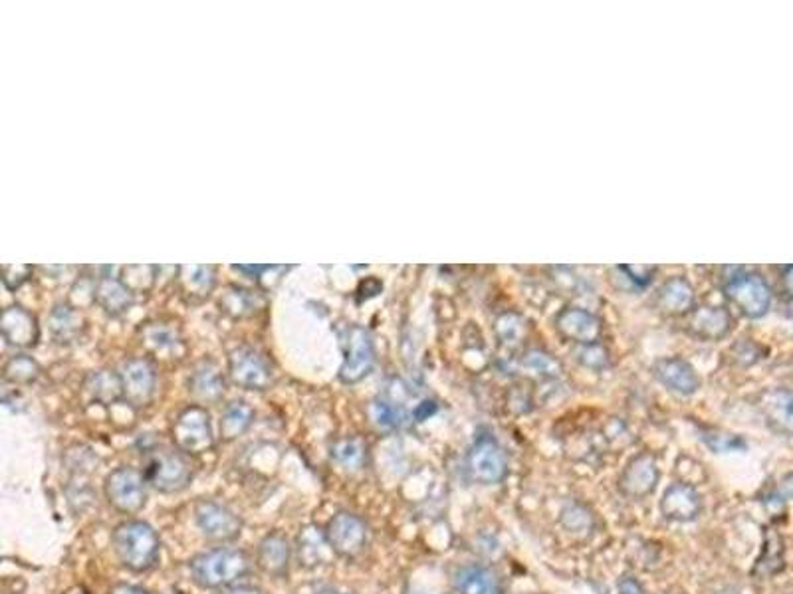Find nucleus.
Wrapping results in <instances>:
<instances>
[{
    "mask_svg": "<svg viewBox=\"0 0 793 594\" xmlns=\"http://www.w3.org/2000/svg\"><path fill=\"white\" fill-rule=\"evenodd\" d=\"M110 594H151L149 591H145L143 587H137V585H127V583H117L114 585L112 589H110Z\"/></svg>",
    "mask_w": 793,
    "mask_h": 594,
    "instance_id": "44",
    "label": "nucleus"
},
{
    "mask_svg": "<svg viewBox=\"0 0 793 594\" xmlns=\"http://www.w3.org/2000/svg\"><path fill=\"white\" fill-rule=\"evenodd\" d=\"M369 414H371L373 424H375L379 430H385V432H395V430H399V428L405 424V420H407V410H405V406H403L401 402L389 398V396H379V398H375V400L371 402Z\"/></svg>",
    "mask_w": 793,
    "mask_h": 594,
    "instance_id": "28",
    "label": "nucleus"
},
{
    "mask_svg": "<svg viewBox=\"0 0 793 594\" xmlns=\"http://www.w3.org/2000/svg\"><path fill=\"white\" fill-rule=\"evenodd\" d=\"M223 594H264V591L254 585H236V587H230L227 591H223Z\"/></svg>",
    "mask_w": 793,
    "mask_h": 594,
    "instance_id": "46",
    "label": "nucleus"
},
{
    "mask_svg": "<svg viewBox=\"0 0 793 594\" xmlns=\"http://www.w3.org/2000/svg\"><path fill=\"white\" fill-rule=\"evenodd\" d=\"M661 513L673 523H692L702 513V497L696 486L677 482L665 490L661 497Z\"/></svg>",
    "mask_w": 793,
    "mask_h": 594,
    "instance_id": "16",
    "label": "nucleus"
},
{
    "mask_svg": "<svg viewBox=\"0 0 793 594\" xmlns=\"http://www.w3.org/2000/svg\"><path fill=\"white\" fill-rule=\"evenodd\" d=\"M407 594H429V593H423V591H407Z\"/></svg>",
    "mask_w": 793,
    "mask_h": 594,
    "instance_id": "50",
    "label": "nucleus"
},
{
    "mask_svg": "<svg viewBox=\"0 0 793 594\" xmlns=\"http://www.w3.org/2000/svg\"><path fill=\"white\" fill-rule=\"evenodd\" d=\"M96 299L108 313H114V315L125 311L133 303L131 292L115 280H104L96 290Z\"/></svg>",
    "mask_w": 793,
    "mask_h": 594,
    "instance_id": "33",
    "label": "nucleus"
},
{
    "mask_svg": "<svg viewBox=\"0 0 793 594\" xmlns=\"http://www.w3.org/2000/svg\"><path fill=\"white\" fill-rule=\"evenodd\" d=\"M292 557H294V547L290 539L280 531H272L264 535L262 541L258 543L254 563L264 575L272 579H286L290 573Z\"/></svg>",
    "mask_w": 793,
    "mask_h": 594,
    "instance_id": "14",
    "label": "nucleus"
},
{
    "mask_svg": "<svg viewBox=\"0 0 793 594\" xmlns=\"http://www.w3.org/2000/svg\"><path fill=\"white\" fill-rule=\"evenodd\" d=\"M232 383L246 391H266L272 385V369L268 361L250 347H240L230 355Z\"/></svg>",
    "mask_w": 793,
    "mask_h": 594,
    "instance_id": "12",
    "label": "nucleus"
},
{
    "mask_svg": "<svg viewBox=\"0 0 793 594\" xmlns=\"http://www.w3.org/2000/svg\"><path fill=\"white\" fill-rule=\"evenodd\" d=\"M334 555L345 561H355L369 545L371 529L367 521L353 511H338L324 527Z\"/></svg>",
    "mask_w": 793,
    "mask_h": 594,
    "instance_id": "5",
    "label": "nucleus"
},
{
    "mask_svg": "<svg viewBox=\"0 0 793 594\" xmlns=\"http://www.w3.org/2000/svg\"><path fill=\"white\" fill-rule=\"evenodd\" d=\"M104 495L117 513H139L147 503V482L143 472L131 466L115 468L104 482Z\"/></svg>",
    "mask_w": 793,
    "mask_h": 594,
    "instance_id": "7",
    "label": "nucleus"
},
{
    "mask_svg": "<svg viewBox=\"0 0 793 594\" xmlns=\"http://www.w3.org/2000/svg\"><path fill=\"white\" fill-rule=\"evenodd\" d=\"M702 440L706 442V446L710 448V450H714L716 454L720 452V454H724V452H732V450H736L738 446L742 448L744 444H742V440L738 438V436H732V434H724L722 430H710V432H704L702 434Z\"/></svg>",
    "mask_w": 793,
    "mask_h": 594,
    "instance_id": "37",
    "label": "nucleus"
},
{
    "mask_svg": "<svg viewBox=\"0 0 793 594\" xmlns=\"http://www.w3.org/2000/svg\"><path fill=\"white\" fill-rule=\"evenodd\" d=\"M252 420H254L252 408L244 400H232L221 416V436L228 442L236 440L250 428Z\"/></svg>",
    "mask_w": 793,
    "mask_h": 594,
    "instance_id": "30",
    "label": "nucleus"
},
{
    "mask_svg": "<svg viewBox=\"0 0 793 594\" xmlns=\"http://www.w3.org/2000/svg\"><path fill=\"white\" fill-rule=\"evenodd\" d=\"M314 594H347L341 593L338 589H332V587H324V589H318Z\"/></svg>",
    "mask_w": 793,
    "mask_h": 594,
    "instance_id": "49",
    "label": "nucleus"
},
{
    "mask_svg": "<svg viewBox=\"0 0 793 594\" xmlns=\"http://www.w3.org/2000/svg\"><path fill=\"white\" fill-rule=\"evenodd\" d=\"M183 272H187L189 276H185L187 278V282L191 284V288L193 290H201V292H209L211 288H213V268H209V266H191V268H183Z\"/></svg>",
    "mask_w": 793,
    "mask_h": 594,
    "instance_id": "38",
    "label": "nucleus"
},
{
    "mask_svg": "<svg viewBox=\"0 0 793 594\" xmlns=\"http://www.w3.org/2000/svg\"><path fill=\"white\" fill-rule=\"evenodd\" d=\"M655 379L677 395H694L700 389V377L696 369L680 359V357H665L653 365Z\"/></svg>",
    "mask_w": 793,
    "mask_h": 594,
    "instance_id": "17",
    "label": "nucleus"
},
{
    "mask_svg": "<svg viewBox=\"0 0 793 594\" xmlns=\"http://www.w3.org/2000/svg\"><path fill=\"white\" fill-rule=\"evenodd\" d=\"M78 325L80 317L70 307H58L52 313V331L60 341H68L72 335H76Z\"/></svg>",
    "mask_w": 793,
    "mask_h": 594,
    "instance_id": "34",
    "label": "nucleus"
},
{
    "mask_svg": "<svg viewBox=\"0 0 793 594\" xmlns=\"http://www.w3.org/2000/svg\"><path fill=\"white\" fill-rule=\"evenodd\" d=\"M788 307H790V313L793 315V296L792 299H790V305H788Z\"/></svg>",
    "mask_w": 793,
    "mask_h": 594,
    "instance_id": "51",
    "label": "nucleus"
},
{
    "mask_svg": "<svg viewBox=\"0 0 793 594\" xmlns=\"http://www.w3.org/2000/svg\"><path fill=\"white\" fill-rule=\"evenodd\" d=\"M494 335L500 345L508 349H518L528 335V321L518 311H504L494 321Z\"/></svg>",
    "mask_w": 793,
    "mask_h": 594,
    "instance_id": "27",
    "label": "nucleus"
},
{
    "mask_svg": "<svg viewBox=\"0 0 793 594\" xmlns=\"http://www.w3.org/2000/svg\"><path fill=\"white\" fill-rule=\"evenodd\" d=\"M694 301H696L694 290H692L690 282L682 276L671 278L669 282H665L657 296L659 307L671 315L690 313L694 309Z\"/></svg>",
    "mask_w": 793,
    "mask_h": 594,
    "instance_id": "24",
    "label": "nucleus"
},
{
    "mask_svg": "<svg viewBox=\"0 0 793 594\" xmlns=\"http://www.w3.org/2000/svg\"><path fill=\"white\" fill-rule=\"evenodd\" d=\"M147 339L157 347V349H165V347H173L177 343V337L171 329L163 327V325H155L147 329Z\"/></svg>",
    "mask_w": 793,
    "mask_h": 594,
    "instance_id": "41",
    "label": "nucleus"
},
{
    "mask_svg": "<svg viewBox=\"0 0 793 594\" xmlns=\"http://www.w3.org/2000/svg\"><path fill=\"white\" fill-rule=\"evenodd\" d=\"M619 272L625 274L627 280H631L635 286L647 288L653 282L657 268L655 266H621Z\"/></svg>",
    "mask_w": 793,
    "mask_h": 594,
    "instance_id": "39",
    "label": "nucleus"
},
{
    "mask_svg": "<svg viewBox=\"0 0 793 594\" xmlns=\"http://www.w3.org/2000/svg\"><path fill=\"white\" fill-rule=\"evenodd\" d=\"M470 478L482 486H498L508 476V454L492 434H480L466 454Z\"/></svg>",
    "mask_w": 793,
    "mask_h": 594,
    "instance_id": "4",
    "label": "nucleus"
},
{
    "mask_svg": "<svg viewBox=\"0 0 793 594\" xmlns=\"http://www.w3.org/2000/svg\"><path fill=\"white\" fill-rule=\"evenodd\" d=\"M330 555H334V551L330 547L326 529H322L316 523H308L298 531L294 543V557L300 569L314 571L322 565H328Z\"/></svg>",
    "mask_w": 793,
    "mask_h": 594,
    "instance_id": "15",
    "label": "nucleus"
},
{
    "mask_svg": "<svg viewBox=\"0 0 793 594\" xmlns=\"http://www.w3.org/2000/svg\"><path fill=\"white\" fill-rule=\"evenodd\" d=\"M141 472L147 486L159 494H181L193 482V466L187 460V454H183L181 450H149Z\"/></svg>",
    "mask_w": 793,
    "mask_h": 594,
    "instance_id": "3",
    "label": "nucleus"
},
{
    "mask_svg": "<svg viewBox=\"0 0 793 594\" xmlns=\"http://www.w3.org/2000/svg\"><path fill=\"white\" fill-rule=\"evenodd\" d=\"M121 383L123 398H127L133 406H145L155 393V369L143 359H131L123 365Z\"/></svg>",
    "mask_w": 793,
    "mask_h": 594,
    "instance_id": "18",
    "label": "nucleus"
},
{
    "mask_svg": "<svg viewBox=\"0 0 793 594\" xmlns=\"http://www.w3.org/2000/svg\"><path fill=\"white\" fill-rule=\"evenodd\" d=\"M560 523L569 535L577 539H587L595 529V517L591 509L583 503H569L560 515Z\"/></svg>",
    "mask_w": 793,
    "mask_h": 594,
    "instance_id": "31",
    "label": "nucleus"
},
{
    "mask_svg": "<svg viewBox=\"0 0 793 594\" xmlns=\"http://www.w3.org/2000/svg\"><path fill=\"white\" fill-rule=\"evenodd\" d=\"M195 523L205 539L213 543H232L242 533V519L219 501L201 499L195 505Z\"/></svg>",
    "mask_w": 793,
    "mask_h": 594,
    "instance_id": "9",
    "label": "nucleus"
},
{
    "mask_svg": "<svg viewBox=\"0 0 793 594\" xmlns=\"http://www.w3.org/2000/svg\"><path fill=\"white\" fill-rule=\"evenodd\" d=\"M760 410L768 424L784 434H793V393L788 389H772L760 396Z\"/></svg>",
    "mask_w": 793,
    "mask_h": 594,
    "instance_id": "22",
    "label": "nucleus"
},
{
    "mask_svg": "<svg viewBox=\"0 0 793 594\" xmlns=\"http://www.w3.org/2000/svg\"><path fill=\"white\" fill-rule=\"evenodd\" d=\"M88 391L98 402L102 404H112L119 398H123V383L121 375H115L114 371H100L94 373L88 379Z\"/></svg>",
    "mask_w": 793,
    "mask_h": 594,
    "instance_id": "32",
    "label": "nucleus"
},
{
    "mask_svg": "<svg viewBox=\"0 0 793 594\" xmlns=\"http://www.w3.org/2000/svg\"><path fill=\"white\" fill-rule=\"evenodd\" d=\"M189 571L193 583L203 591H227L252 573V559L242 549L215 547L195 555Z\"/></svg>",
    "mask_w": 793,
    "mask_h": 594,
    "instance_id": "1",
    "label": "nucleus"
},
{
    "mask_svg": "<svg viewBox=\"0 0 793 594\" xmlns=\"http://www.w3.org/2000/svg\"><path fill=\"white\" fill-rule=\"evenodd\" d=\"M784 569H786L784 537L776 527H766L764 529V545H762L760 557L756 559V565L752 569V577L758 581H766V579L780 575Z\"/></svg>",
    "mask_w": 793,
    "mask_h": 594,
    "instance_id": "21",
    "label": "nucleus"
},
{
    "mask_svg": "<svg viewBox=\"0 0 793 594\" xmlns=\"http://www.w3.org/2000/svg\"><path fill=\"white\" fill-rule=\"evenodd\" d=\"M520 367L526 375L536 377L540 381H556L564 373L562 363L544 349L526 351V355L520 359Z\"/></svg>",
    "mask_w": 793,
    "mask_h": 594,
    "instance_id": "26",
    "label": "nucleus"
},
{
    "mask_svg": "<svg viewBox=\"0 0 793 594\" xmlns=\"http://www.w3.org/2000/svg\"><path fill=\"white\" fill-rule=\"evenodd\" d=\"M784 286H786V292L793 296V266L792 268H788V272H786V276H784Z\"/></svg>",
    "mask_w": 793,
    "mask_h": 594,
    "instance_id": "47",
    "label": "nucleus"
},
{
    "mask_svg": "<svg viewBox=\"0 0 793 594\" xmlns=\"http://www.w3.org/2000/svg\"><path fill=\"white\" fill-rule=\"evenodd\" d=\"M175 448L187 456H201L215 446L211 414L203 406H189L179 412L173 424Z\"/></svg>",
    "mask_w": 793,
    "mask_h": 594,
    "instance_id": "6",
    "label": "nucleus"
},
{
    "mask_svg": "<svg viewBox=\"0 0 793 594\" xmlns=\"http://www.w3.org/2000/svg\"><path fill=\"white\" fill-rule=\"evenodd\" d=\"M456 594H504L500 575L486 565H464L454 573Z\"/></svg>",
    "mask_w": 793,
    "mask_h": 594,
    "instance_id": "20",
    "label": "nucleus"
},
{
    "mask_svg": "<svg viewBox=\"0 0 793 594\" xmlns=\"http://www.w3.org/2000/svg\"><path fill=\"white\" fill-rule=\"evenodd\" d=\"M189 391L203 402H213L225 393V381L215 367L203 365L193 373L189 381Z\"/></svg>",
    "mask_w": 793,
    "mask_h": 594,
    "instance_id": "29",
    "label": "nucleus"
},
{
    "mask_svg": "<svg viewBox=\"0 0 793 594\" xmlns=\"http://www.w3.org/2000/svg\"><path fill=\"white\" fill-rule=\"evenodd\" d=\"M36 375H38V365L28 357H14L4 369V377L14 383H32Z\"/></svg>",
    "mask_w": 793,
    "mask_h": 594,
    "instance_id": "35",
    "label": "nucleus"
},
{
    "mask_svg": "<svg viewBox=\"0 0 793 594\" xmlns=\"http://www.w3.org/2000/svg\"><path fill=\"white\" fill-rule=\"evenodd\" d=\"M2 335L10 345L30 347L36 343V323L22 307H10L2 315Z\"/></svg>",
    "mask_w": 793,
    "mask_h": 594,
    "instance_id": "23",
    "label": "nucleus"
},
{
    "mask_svg": "<svg viewBox=\"0 0 793 594\" xmlns=\"http://www.w3.org/2000/svg\"><path fill=\"white\" fill-rule=\"evenodd\" d=\"M778 494L782 495L784 499H793V474H788L782 478V482L778 484Z\"/></svg>",
    "mask_w": 793,
    "mask_h": 594,
    "instance_id": "45",
    "label": "nucleus"
},
{
    "mask_svg": "<svg viewBox=\"0 0 793 594\" xmlns=\"http://www.w3.org/2000/svg\"><path fill=\"white\" fill-rule=\"evenodd\" d=\"M556 329L562 339L575 343L577 347L599 343L603 335L601 319L595 313L577 305L566 307L558 313Z\"/></svg>",
    "mask_w": 793,
    "mask_h": 594,
    "instance_id": "13",
    "label": "nucleus"
},
{
    "mask_svg": "<svg viewBox=\"0 0 793 594\" xmlns=\"http://www.w3.org/2000/svg\"><path fill=\"white\" fill-rule=\"evenodd\" d=\"M343 351L345 359L341 365L340 379L345 385H355L363 381L375 363L373 341L363 327L351 325L343 337Z\"/></svg>",
    "mask_w": 793,
    "mask_h": 594,
    "instance_id": "10",
    "label": "nucleus"
},
{
    "mask_svg": "<svg viewBox=\"0 0 793 594\" xmlns=\"http://www.w3.org/2000/svg\"><path fill=\"white\" fill-rule=\"evenodd\" d=\"M225 309L234 315H244L246 311L254 309V296L250 292L234 288V294L225 297Z\"/></svg>",
    "mask_w": 793,
    "mask_h": 594,
    "instance_id": "40",
    "label": "nucleus"
},
{
    "mask_svg": "<svg viewBox=\"0 0 793 594\" xmlns=\"http://www.w3.org/2000/svg\"><path fill=\"white\" fill-rule=\"evenodd\" d=\"M659 480H661V468L655 454L641 452L627 462V466L623 468L617 480V488L619 494L629 499H643L657 490Z\"/></svg>",
    "mask_w": 793,
    "mask_h": 594,
    "instance_id": "11",
    "label": "nucleus"
},
{
    "mask_svg": "<svg viewBox=\"0 0 793 594\" xmlns=\"http://www.w3.org/2000/svg\"><path fill=\"white\" fill-rule=\"evenodd\" d=\"M732 329V315L726 307L702 305L688 313V331L704 341H720Z\"/></svg>",
    "mask_w": 793,
    "mask_h": 594,
    "instance_id": "19",
    "label": "nucleus"
},
{
    "mask_svg": "<svg viewBox=\"0 0 793 594\" xmlns=\"http://www.w3.org/2000/svg\"><path fill=\"white\" fill-rule=\"evenodd\" d=\"M617 594H647L645 587L633 577H621L617 581Z\"/></svg>",
    "mask_w": 793,
    "mask_h": 594,
    "instance_id": "42",
    "label": "nucleus"
},
{
    "mask_svg": "<svg viewBox=\"0 0 793 594\" xmlns=\"http://www.w3.org/2000/svg\"><path fill=\"white\" fill-rule=\"evenodd\" d=\"M330 458L345 472H361L367 464V446L361 438H340L330 446Z\"/></svg>",
    "mask_w": 793,
    "mask_h": 594,
    "instance_id": "25",
    "label": "nucleus"
},
{
    "mask_svg": "<svg viewBox=\"0 0 793 594\" xmlns=\"http://www.w3.org/2000/svg\"><path fill=\"white\" fill-rule=\"evenodd\" d=\"M435 410H437V404H435L433 400H423V402L417 404V408L413 410V418H415L417 422H423V420H427L429 416H433Z\"/></svg>",
    "mask_w": 793,
    "mask_h": 594,
    "instance_id": "43",
    "label": "nucleus"
},
{
    "mask_svg": "<svg viewBox=\"0 0 793 594\" xmlns=\"http://www.w3.org/2000/svg\"><path fill=\"white\" fill-rule=\"evenodd\" d=\"M724 294L730 303H734L740 313L750 319H758L768 313L772 303V292L766 280L754 272H742L732 276L724 284Z\"/></svg>",
    "mask_w": 793,
    "mask_h": 594,
    "instance_id": "8",
    "label": "nucleus"
},
{
    "mask_svg": "<svg viewBox=\"0 0 793 594\" xmlns=\"http://www.w3.org/2000/svg\"><path fill=\"white\" fill-rule=\"evenodd\" d=\"M117 563L129 573L143 575L157 567L161 557V539L157 531L141 519H127L112 533Z\"/></svg>",
    "mask_w": 793,
    "mask_h": 594,
    "instance_id": "2",
    "label": "nucleus"
},
{
    "mask_svg": "<svg viewBox=\"0 0 793 594\" xmlns=\"http://www.w3.org/2000/svg\"><path fill=\"white\" fill-rule=\"evenodd\" d=\"M64 594H90L84 587H80V585H76V587H70L68 591Z\"/></svg>",
    "mask_w": 793,
    "mask_h": 594,
    "instance_id": "48",
    "label": "nucleus"
},
{
    "mask_svg": "<svg viewBox=\"0 0 793 594\" xmlns=\"http://www.w3.org/2000/svg\"><path fill=\"white\" fill-rule=\"evenodd\" d=\"M577 361L587 369L603 371L609 365V353L601 343H591L577 349Z\"/></svg>",
    "mask_w": 793,
    "mask_h": 594,
    "instance_id": "36",
    "label": "nucleus"
}]
</instances>
